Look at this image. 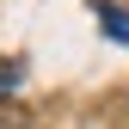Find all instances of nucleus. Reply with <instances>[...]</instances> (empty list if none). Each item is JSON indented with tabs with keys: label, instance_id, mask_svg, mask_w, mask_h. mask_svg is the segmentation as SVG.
<instances>
[{
	"label": "nucleus",
	"instance_id": "1",
	"mask_svg": "<svg viewBox=\"0 0 129 129\" xmlns=\"http://www.w3.org/2000/svg\"><path fill=\"white\" fill-rule=\"evenodd\" d=\"M99 25H105V37L129 43V12H123V6H99Z\"/></svg>",
	"mask_w": 129,
	"mask_h": 129
},
{
	"label": "nucleus",
	"instance_id": "2",
	"mask_svg": "<svg viewBox=\"0 0 129 129\" xmlns=\"http://www.w3.org/2000/svg\"><path fill=\"white\" fill-rule=\"evenodd\" d=\"M19 80H25V61H19V55H6V61H0V92H12Z\"/></svg>",
	"mask_w": 129,
	"mask_h": 129
}]
</instances>
